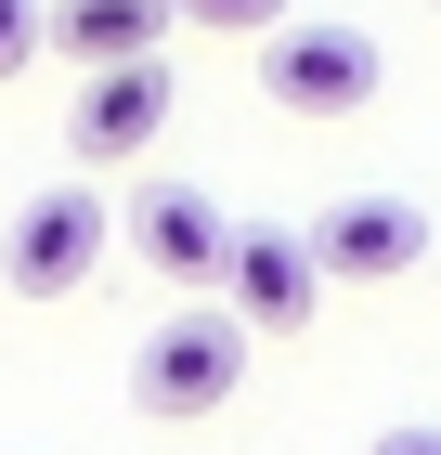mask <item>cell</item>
<instances>
[{"instance_id": "cell-1", "label": "cell", "mask_w": 441, "mask_h": 455, "mask_svg": "<svg viewBox=\"0 0 441 455\" xmlns=\"http://www.w3.org/2000/svg\"><path fill=\"white\" fill-rule=\"evenodd\" d=\"M234 378H247V325H234V313H169L156 339L130 351V403L169 417V429H182V417H221Z\"/></svg>"}, {"instance_id": "cell-2", "label": "cell", "mask_w": 441, "mask_h": 455, "mask_svg": "<svg viewBox=\"0 0 441 455\" xmlns=\"http://www.w3.org/2000/svg\"><path fill=\"white\" fill-rule=\"evenodd\" d=\"M104 247H117V209H104L91 182H52V196H27V209H13L0 274L27 286V299H66V286H91V274H104Z\"/></svg>"}, {"instance_id": "cell-3", "label": "cell", "mask_w": 441, "mask_h": 455, "mask_svg": "<svg viewBox=\"0 0 441 455\" xmlns=\"http://www.w3.org/2000/svg\"><path fill=\"white\" fill-rule=\"evenodd\" d=\"M260 92L286 117H364L376 105V39L364 27H272L260 39Z\"/></svg>"}, {"instance_id": "cell-4", "label": "cell", "mask_w": 441, "mask_h": 455, "mask_svg": "<svg viewBox=\"0 0 441 455\" xmlns=\"http://www.w3.org/2000/svg\"><path fill=\"white\" fill-rule=\"evenodd\" d=\"M221 313L247 325V339H299L311 313H325V260H311V235H234V260H221Z\"/></svg>"}, {"instance_id": "cell-5", "label": "cell", "mask_w": 441, "mask_h": 455, "mask_svg": "<svg viewBox=\"0 0 441 455\" xmlns=\"http://www.w3.org/2000/svg\"><path fill=\"white\" fill-rule=\"evenodd\" d=\"M156 131H169V66L143 52V66H91L66 105V143L91 156V170H130V156H156Z\"/></svg>"}, {"instance_id": "cell-6", "label": "cell", "mask_w": 441, "mask_h": 455, "mask_svg": "<svg viewBox=\"0 0 441 455\" xmlns=\"http://www.w3.org/2000/svg\"><path fill=\"white\" fill-rule=\"evenodd\" d=\"M117 235L143 247V274H169V286H221V260H234V221L208 209L195 182H143L117 209Z\"/></svg>"}, {"instance_id": "cell-7", "label": "cell", "mask_w": 441, "mask_h": 455, "mask_svg": "<svg viewBox=\"0 0 441 455\" xmlns=\"http://www.w3.org/2000/svg\"><path fill=\"white\" fill-rule=\"evenodd\" d=\"M311 260H325V286L415 274V260H429V209H415V196H338V209L311 221Z\"/></svg>"}, {"instance_id": "cell-8", "label": "cell", "mask_w": 441, "mask_h": 455, "mask_svg": "<svg viewBox=\"0 0 441 455\" xmlns=\"http://www.w3.org/2000/svg\"><path fill=\"white\" fill-rule=\"evenodd\" d=\"M169 27V0H52V52L66 66H143Z\"/></svg>"}, {"instance_id": "cell-9", "label": "cell", "mask_w": 441, "mask_h": 455, "mask_svg": "<svg viewBox=\"0 0 441 455\" xmlns=\"http://www.w3.org/2000/svg\"><path fill=\"white\" fill-rule=\"evenodd\" d=\"M169 27H195V39H272L286 0H169Z\"/></svg>"}, {"instance_id": "cell-10", "label": "cell", "mask_w": 441, "mask_h": 455, "mask_svg": "<svg viewBox=\"0 0 441 455\" xmlns=\"http://www.w3.org/2000/svg\"><path fill=\"white\" fill-rule=\"evenodd\" d=\"M39 39H52V13H39V0H0V78H27Z\"/></svg>"}, {"instance_id": "cell-11", "label": "cell", "mask_w": 441, "mask_h": 455, "mask_svg": "<svg viewBox=\"0 0 441 455\" xmlns=\"http://www.w3.org/2000/svg\"><path fill=\"white\" fill-rule=\"evenodd\" d=\"M364 455H441V417H390V429H376Z\"/></svg>"}, {"instance_id": "cell-12", "label": "cell", "mask_w": 441, "mask_h": 455, "mask_svg": "<svg viewBox=\"0 0 441 455\" xmlns=\"http://www.w3.org/2000/svg\"><path fill=\"white\" fill-rule=\"evenodd\" d=\"M429 13H441V0H429Z\"/></svg>"}]
</instances>
